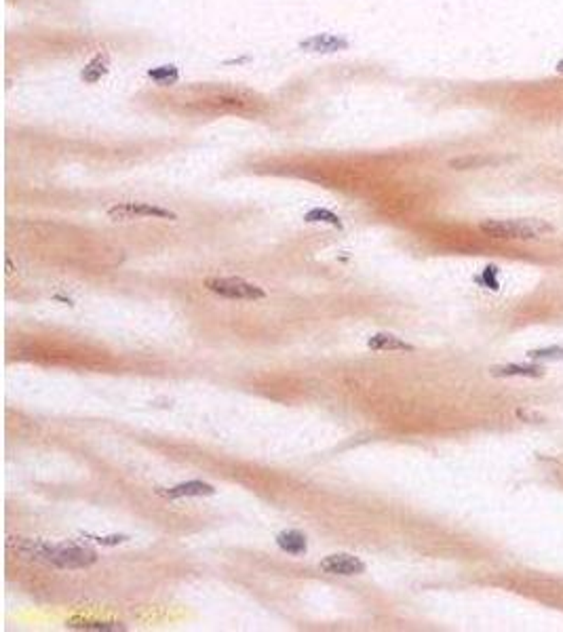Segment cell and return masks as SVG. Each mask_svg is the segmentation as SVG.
I'll list each match as a JSON object with an SVG mask.
<instances>
[{
	"instance_id": "cell-7",
	"label": "cell",
	"mask_w": 563,
	"mask_h": 632,
	"mask_svg": "<svg viewBox=\"0 0 563 632\" xmlns=\"http://www.w3.org/2000/svg\"><path fill=\"white\" fill-rule=\"evenodd\" d=\"M158 496L169 498V500H178V498H203V496H215V487L203 481H188V483H180L171 489H156Z\"/></svg>"
},
{
	"instance_id": "cell-9",
	"label": "cell",
	"mask_w": 563,
	"mask_h": 632,
	"mask_svg": "<svg viewBox=\"0 0 563 632\" xmlns=\"http://www.w3.org/2000/svg\"><path fill=\"white\" fill-rule=\"evenodd\" d=\"M108 72H110V55H108V51H99L91 57L87 64H84L80 78L87 84H97L101 78H106Z\"/></svg>"
},
{
	"instance_id": "cell-3",
	"label": "cell",
	"mask_w": 563,
	"mask_h": 632,
	"mask_svg": "<svg viewBox=\"0 0 563 632\" xmlns=\"http://www.w3.org/2000/svg\"><path fill=\"white\" fill-rule=\"evenodd\" d=\"M205 287L211 293H215L219 297H226V300L258 302V300L266 297V291L262 289V287L253 284V282H247L243 278H235V276H213V278H207Z\"/></svg>"
},
{
	"instance_id": "cell-8",
	"label": "cell",
	"mask_w": 563,
	"mask_h": 632,
	"mask_svg": "<svg viewBox=\"0 0 563 632\" xmlns=\"http://www.w3.org/2000/svg\"><path fill=\"white\" fill-rule=\"evenodd\" d=\"M368 348L374 352H414L411 343L403 341L392 333H376L368 339Z\"/></svg>"
},
{
	"instance_id": "cell-12",
	"label": "cell",
	"mask_w": 563,
	"mask_h": 632,
	"mask_svg": "<svg viewBox=\"0 0 563 632\" xmlns=\"http://www.w3.org/2000/svg\"><path fill=\"white\" fill-rule=\"evenodd\" d=\"M68 628H74V630H97V632H117V630H127L123 624H117V622H95V620H68L66 622Z\"/></svg>"
},
{
	"instance_id": "cell-6",
	"label": "cell",
	"mask_w": 563,
	"mask_h": 632,
	"mask_svg": "<svg viewBox=\"0 0 563 632\" xmlns=\"http://www.w3.org/2000/svg\"><path fill=\"white\" fill-rule=\"evenodd\" d=\"M300 49L308 51V53H337V51H346L348 49V40L344 36L337 34H313L300 42Z\"/></svg>"
},
{
	"instance_id": "cell-10",
	"label": "cell",
	"mask_w": 563,
	"mask_h": 632,
	"mask_svg": "<svg viewBox=\"0 0 563 632\" xmlns=\"http://www.w3.org/2000/svg\"><path fill=\"white\" fill-rule=\"evenodd\" d=\"M276 546L283 552L287 555H294V557H300L308 550V542H306V535L296 531V529H289V531H280L276 535Z\"/></svg>"
},
{
	"instance_id": "cell-17",
	"label": "cell",
	"mask_w": 563,
	"mask_h": 632,
	"mask_svg": "<svg viewBox=\"0 0 563 632\" xmlns=\"http://www.w3.org/2000/svg\"><path fill=\"white\" fill-rule=\"evenodd\" d=\"M490 162L488 158H462V160H454L452 167L454 169H468V167H479V165H486Z\"/></svg>"
},
{
	"instance_id": "cell-5",
	"label": "cell",
	"mask_w": 563,
	"mask_h": 632,
	"mask_svg": "<svg viewBox=\"0 0 563 632\" xmlns=\"http://www.w3.org/2000/svg\"><path fill=\"white\" fill-rule=\"evenodd\" d=\"M321 571L329 573V576H359V573L365 571V563L352 555L346 552H337V555H329L319 563Z\"/></svg>"
},
{
	"instance_id": "cell-13",
	"label": "cell",
	"mask_w": 563,
	"mask_h": 632,
	"mask_svg": "<svg viewBox=\"0 0 563 632\" xmlns=\"http://www.w3.org/2000/svg\"><path fill=\"white\" fill-rule=\"evenodd\" d=\"M148 76L160 84V87H169V84H176L178 78H180V70L176 66H158V68H152L148 70Z\"/></svg>"
},
{
	"instance_id": "cell-2",
	"label": "cell",
	"mask_w": 563,
	"mask_h": 632,
	"mask_svg": "<svg viewBox=\"0 0 563 632\" xmlns=\"http://www.w3.org/2000/svg\"><path fill=\"white\" fill-rule=\"evenodd\" d=\"M479 230L498 241H540L555 232L544 219H488L479 223Z\"/></svg>"
},
{
	"instance_id": "cell-14",
	"label": "cell",
	"mask_w": 563,
	"mask_h": 632,
	"mask_svg": "<svg viewBox=\"0 0 563 632\" xmlns=\"http://www.w3.org/2000/svg\"><path fill=\"white\" fill-rule=\"evenodd\" d=\"M304 219H306L308 223H329V226H333V228H340V230H342V219L337 217L335 213L327 211V209L315 207V209H311V211H308V213L304 215Z\"/></svg>"
},
{
	"instance_id": "cell-1",
	"label": "cell",
	"mask_w": 563,
	"mask_h": 632,
	"mask_svg": "<svg viewBox=\"0 0 563 632\" xmlns=\"http://www.w3.org/2000/svg\"><path fill=\"white\" fill-rule=\"evenodd\" d=\"M9 550L15 555L30 559L36 563H47L60 569H82L91 567L97 561L95 550L80 546L76 542H62V544H49L43 539H30V537H9L7 542Z\"/></svg>"
},
{
	"instance_id": "cell-16",
	"label": "cell",
	"mask_w": 563,
	"mask_h": 632,
	"mask_svg": "<svg viewBox=\"0 0 563 632\" xmlns=\"http://www.w3.org/2000/svg\"><path fill=\"white\" fill-rule=\"evenodd\" d=\"M496 274H498V268L494 266H488L483 276H479V282H483L488 289H498V280H496Z\"/></svg>"
},
{
	"instance_id": "cell-19",
	"label": "cell",
	"mask_w": 563,
	"mask_h": 632,
	"mask_svg": "<svg viewBox=\"0 0 563 632\" xmlns=\"http://www.w3.org/2000/svg\"><path fill=\"white\" fill-rule=\"evenodd\" d=\"M557 72H559V74H563V60H561V62L557 64Z\"/></svg>"
},
{
	"instance_id": "cell-15",
	"label": "cell",
	"mask_w": 563,
	"mask_h": 632,
	"mask_svg": "<svg viewBox=\"0 0 563 632\" xmlns=\"http://www.w3.org/2000/svg\"><path fill=\"white\" fill-rule=\"evenodd\" d=\"M529 358L534 361H563V346H549L540 350H529Z\"/></svg>"
},
{
	"instance_id": "cell-4",
	"label": "cell",
	"mask_w": 563,
	"mask_h": 632,
	"mask_svg": "<svg viewBox=\"0 0 563 632\" xmlns=\"http://www.w3.org/2000/svg\"><path fill=\"white\" fill-rule=\"evenodd\" d=\"M108 215L115 221H131L139 217H156V219H178V215L169 209L148 205V203H119L108 209Z\"/></svg>"
},
{
	"instance_id": "cell-11",
	"label": "cell",
	"mask_w": 563,
	"mask_h": 632,
	"mask_svg": "<svg viewBox=\"0 0 563 632\" xmlns=\"http://www.w3.org/2000/svg\"><path fill=\"white\" fill-rule=\"evenodd\" d=\"M490 373L494 378H542L544 371L538 365H502L492 367Z\"/></svg>"
},
{
	"instance_id": "cell-18",
	"label": "cell",
	"mask_w": 563,
	"mask_h": 632,
	"mask_svg": "<svg viewBox=\"0 0 563 632\" xmlns=\"http://www.w3.org/2000/svg\"><path fill=\"white\" fill-rule=\"evenodd\" d=\"M101 546H117L127 542V535H110V537H95Z\"/></svg>"
}]
</instances>
